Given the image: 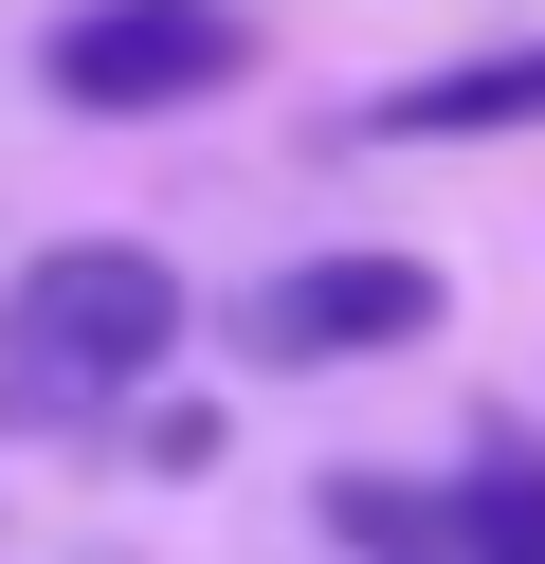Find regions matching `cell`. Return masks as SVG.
<instances>
[{
  "label": "cell",
  "mask_w": 545,
  "mask_h": 564,
  "mask_svg": "<svg viewBox=\"0 0 545 564\" xmlns=\"http://www.w3.org/2000/svg\"><path fill=\"white\" fill-rule=\"evenodd\" d=\"M164 346H182V273L145 237H55L0 292V401H128Z\"/></svg>",
  "instance_id": "cell-1"
},
{
  "label": "cell",
  "mask_w": 545,
  "mask_h": 564,
  "mask_svg": "<svg viewBox=\"0 0 545 564\" xmlns=\"http://www.w3.org/2000/svg\"><path fill=\"white\" fill-rule=\"evenodd\" d=\"M237 0H91V19H55V55L36 74L73 91V110H182V91H237Z\"/></svg>",
  "instance_id": "cell-2"
},
{
  "label": "cell",
  "mask_w": 545,
  "mask_h": 564,
  "mask_svg": "<svg viewBox=\"0 0 545 564\" xmlns=\"http://www.w3.org/2000/svg\"><path fill=\"white\" fill-rule=\"evenodd\" d=\"M418 328H436L418 256H309V273H273V292H237L254 365H363V346H418Z\"/></svg>",
  "instance_id": "cell-3"
},
{
  "label": "cell",
  "mask_w": 545,
  "mask_h": 564,
  "mask_svg": "<svg viewBox=\"0 0 545 564\" xmlns=\"http://www.w3.org/2000/svg\"><path fill=\"white\" fill-rule=\"evenodd\" d=\"M472 128H545V55H455L382 91V147H472Z\"/></svg>",
  "instance_id": "cell-4"
},
{
  "label": "cell",
  "mask_w": 545,
  "mask_h": 564,
  "mask_svg": "<svg viewBox=\"0 0 545 564\" xmlns=\"http://www.w3.org/2000/svg\"><path fill=\"white\" fill-rule=\"evenodd\" d=\"M327 528H346L363 564H472L455 491H400V474H327Z\"/></svg>",
  "instance_id": "cell-5"
},
{
  "label": "cell",
  "mask_w": 545,
  "mask_h": 564,
  "mask_svg": "<svg viewBox=\"0 0 545 564\" xmlns=\"http://www.w3.org/2000/svg\"><path fill=\"white\" fill-rule=\"evenodd\" d=\"M455 528H472V564H545V437H491L455 474Z\"/></svg>",
  "instance_id": "cell-6"
},
{
  "label": "cell",
  "mask_w": 545,
  "mask_h": 564,
  "mask_svg": "<svg viewBox=\"0 0 545 564\" xmlns=\"http://www.w3.org/2000/svg\"><path fill=\"white\" fill-rule=\"evenodd\" d=\"M128 455H145V474H218V401H145Z\"/></svg>",
  "instance_id": "cell-7"
}]
</instances>
